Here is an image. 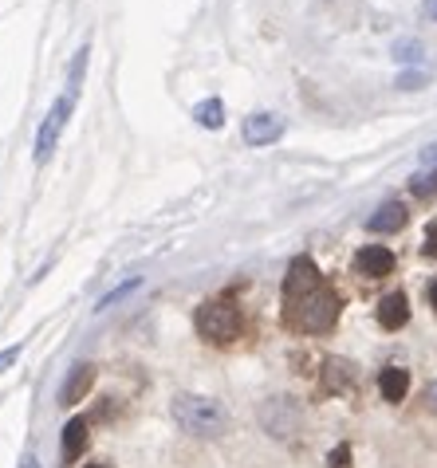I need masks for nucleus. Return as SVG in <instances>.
Returning <instances> with one entry per match:
<instances>
[{"instance_id": "obj_7", "label": "nucleus", "mask_w": 437, "mask_h": 468, "mask_svg": "<svg viewBox=\"0 0 437 468\" xmlns=\"http://www.w3.org/2000/svg\"><path fill=\"white\" fill-rule=\"evenodd\" d=\"M355 271L367 280H382L394 271V252L382 249V244H367V249L355 252Z\"/></svg>"}, {"instance_id": "obj_3", "label": "nucleus", "mask_w": 437, "mask_h": 468, "mask_svg": "<svg viewBox=\"0 0 437 468\" xmlns=\"http://www.w3.org/2000/svg\"><path fill=\"white\" fill-rule=\"evenodd\" d=\"M194 327H197V335H201L205 343L229 346V343H237V339H240L244 319H240V307H237L229 295H213V299H205V303L197 307Z\"/></svg>"}, {"instance_id": "obj_19", "label": "nucleus", "mask_w": 437, "mask_h": 468, "mask_svg": "<svg viewBox=\"0 0 437 468\" xmlns=\"http://www.w3.org/2000/svg\"><path fill=\"white\" fill-rule=\"evenodd\" d=\"M327 464H331V468H351V445H339V449H331Z\"/></svg>"}, {"instance_id": "obj_24", "label": "nucleus", "mask_w": 437, "mask_h": 468, "mask_svg": "<svg viewBox=\"0 0 437 468\" xmlns=\"http://www.w3.org/2000/svg\"><path fill=\"white\" fill-rule=\"evenodd\" d=\"M421 162H437V142H433V146H430L426 154H421Z\"/></svg>"}, {"instance_id": "obj_18", "label": "nucleus", "mask_w": 437, "mask_h": 468, "mask_svg": "<svg viewBox=\"0 0 437 468\" xmlns=\"http://www.w3.org/2000/svg\"><path fill=\"white\" fill-rule=\"evenodd\" d=\"M134 288H138V280H131V283H123V288H114L111 295H102V299H99V311H102V307H111V303H119V299H123V295H131Z\"/></svg>"}, {"instance_id": "obj_14", "label": "nucleus", "mask_w": 437, "mask_h": 468, "mask_svg": "<svg viewBox=\"0 0 437 468\" xmlns=\"http://www.w3.org/2000/svg\"><path fill=\"white\" fill-rule=\"evenodd\" d=\"M194 122L205 130H221L225 126V102L221 99H205L194 107Z\"/></svg>"}, {"instance_id": "obj_16", "label": "nucleus", "mask_w": 437, "mask_h": 468, "mask_svg": "<svg viewBox=\"0 0 437 468\" xmlns=\"http://www.w3.org/2000/svg\"><path fill=\"white\" fill-rule=\"evenodd\" d=\"M394 59L398 63H421V59H426V51H421L418 40H398L394 44Z\"/></svg>"}, {"instance_id": "obj_25", "label": "nucleus", "mask_w": 437, "mask_h": 468, "mask_svg": "<svg viewBox=\"0 0 437 468\" xmlns=\"http://www.w3.org/2000/svg\"><path fill=\"white\" fill-rule=\"evenodd\" d=\"M20 468H40V461H36V457H32V452H28V457H24V461H20Z\"/></svg>"}, {"instance_id": "obj_21", "label": "nucleus", "mask_w": 437, "mask_h": 468, "mask_svg": "<svg viewBox=\"0 0 437 468\" xmlns=\"http://www.w3.org/2000/svg\"><path fill=\"white\" fill-rule=\"evenodd\" d=\"M421 252H426L430 260H437V220L426 229V244H421Z\"/></svg>"}, {"instance_id": "obj_17", "label": "nucleus", "mask_w": 437, "mask_h": 468, "mask_svg": "<svg viewBox=\"0 0 437 468\" xmlns=\"http://www.w3.org/2000/svg\"><path fill=\"white\" fill-rule=\"evenodd\" d=\"M410 189H414V197H433V193H437V170L418 174L414 181H410Z\"/></svg>"}, {"instance_id": "obj_26", "label": "nucleus", "mask_w": 437, "mask_h": 468, "mask_svg": "<svg viewBox=\"0 0 437 468\" xmlns=\"http://www.w3.org/2000/svg\"><path fill=\"white\" fill-rule=\"evenodd\" d=\"M430 303H433V311H437V280L430 283Z\"/></svg>"}, {"instance_id": "obj_22", "label": "nucleus", "mask_w": 437, "mask_h": 468, "mask_svg": "<svg viewBox=\"0 0 437 468\" xmlns=\"http://www.w3.org/2000/svg\"><path fill=\"white\" fill-rule=\"evenodd\" d=\"M20 358V346H8V350H0V374H5L8 367H12V362H16Z\"/></svg>"}, {"instance_id": "obj_15", "label": "nucleus", "mask_w": 437, "mask_h": 468, "mask_svg": "<svg viewBox=\"0 0 437 468\" xmlns=\"http://www.w3.org/2000/svg\"><path fill=\"white\" fill-rule=\"evenodd\" d=\"M87 56H91V48H80L75 51V59H71V71H68V95H75L80 90V83H83V71H87Z\"/></svg>"}, {"instance_id": "obj_5", "label": "nucleus", "mask_w": 437, "mask_h": 468, "mask_svg": "<svg viewBox=\"0 0 437 468\" xmlns=\"http://www.w3.org/2000/svg\"><path fill=\"white\" fill-rule=\"evenodd\" d=\"M240 134H244L249 146H272V142H280V134H284V119L272 114V111H256V114L244 119Z\"/></svg>"}, {"instance_id": "obj_12", "label": "nucleus", "mask_w": 437, "mask_h": 468, "mask_svg": "<svg viewBox=\"0 0 437 468\" xmlns=\"http://www.w3.org/2000/svg\"><path fill=\"white\" fill-rule=\"evenodd\" d=\"M378 394L390 401V406H398L406 394H410V374L402 367H387L378 374Z\"/></svg>"}, {"instance_id": "obj_27", "label": "nucleus", "mask_w": 437, "mask_h": 468, "mask_svg": "<svg viewBox=\"0 0 437 468\" xmlns=\"http://www.w3.org/2000/svg\"><path fill=\"white\" fill-rule=\"evenodd\" d=\"M83 468H111V464H102V461H91V464H83Z\"/></svg>"}, {"instance_id": "obj_10", "label": "nucleus", "mask_w": 437, "mask_h": 468, "mask_svg": "<svg viewBox=\"0 0 437 468\" xmlns=\"http://www.w3.org/2000/svg\"><path fill=\"white\" fill-rule=\"evenodd\" d=\"M378 323H382V331H402L406 323H410V299H406L402 292L382 295V303H378Z\"/></svg>"}, {"instance_id": "obj_8", "label": "nucleus", "mask_w": 437, "mask_h": 468, "mask_svg": "<svg viewBox=\"0 0 437 468\" xmlns=\"http://www.w3.org/2000/svg\"><path fill=\"white\" fill-rule=\"evenodd\" d=\"M91 386H95V367H91V362H80V367H71L68 382H63L59 401H63V406H80V401L91 394Z\"/></svg>"}, {"instance_id": "obj_9", "label": "nucleus", "mask_w": 437, "mask_h": 468, "mask_svg": "<svg viewBox=\"0 0 437 468\" xmlns=\"http://www.w3.org/2000/svg\"><path fill=\"white\" fill-rule=\"evenodd\" d=\"M406 220H410L406 205H402V201H387V205H378V209L367 217V229H370V232H382V237H387V232H402V229H406Z\"/></svg>"}, {"instance_id": "obj_2", "label": "nucleus", "mask_w": 437, "mask_h": 468, "mask_svg": "<svg viewBox=\"0 0 437 468\" xmlns=\"http://www.w3.org/2000/svg\"><path fill=\"white\" fill-rule=\"evenodd\" d=\"M174 421L182 433L189 437H221L229 433V413L217 398H205V394H177L174 398Z\"/></svg>"}, {"instance_id": "obj_11", "label": "nucleus", "mask_w": 437, "mask_h": 468, "mask_svg": "<svg viewBox=\"0 0 437 468\" xmlns=\"http://www.w3.org/2000/svg\"><path fill=\"white\" fill-rule=\"evenodd\" d=\"M87 441H91V433H87V421L83 418H71L68 425H63V461L75 464L83 457V449H87Z\"/></svg>"}, {"instance_id": "obj_1", "label": "nucleus", "mask_w": 437, "mask_h": 468, "mask_svg": "<svg viewBox=\"0 0 437 468\" xmlns=\"http://www.w3.org/2000/svg\"><path fill=\"white\" fill-rule=\"evenodd\" d=\"M343 299L319 276L307 256H295L284 276V327L300 335H327L339 323Z\"/></svg>"}, {"instance_id": "obj_6", "label": "nucleus", "mask_w": 437, "mask_h": 468, "mask_svg": "<svg viewBox=\"0 0 437 468\" xmlns=\"http://www.w3.org/2000/svg\"><path fill=\"white\" fill-rule=\"evenodd\" d=\"M261 421H264L268 433L292 437L295 429H300V410H295L288 398H272V401H268V406L261 410Z\"/></svg>"}, {"instance_id": "obj_23", "label": "nucleus", "mask_w": 437, "mask_h": 468, "mask_svg": "<svg viewBox=\"0 0 437 468\" xmlns=\"http://www.w3.org/2000/svg\"><path fill=\"white\" fill-rule=\"evenodd\" d=\"M426 16L437 24V0H426Z\"/></svg>"}, {"instance_id": "obj_4", "label": "nucleus", "mask_w": 437, "mask_h": 468, "mask_svg": "<svg viewBox=\"0 0 437 468\" xmlns=\"http://www.w3.org/2000/svg\"><path fill=\"white\" fill-rule=\"evenodd\" d=\"M71 111H75V95H59L56 102H51V111L44 114L40 130H36V165H44L48 154L56 150V142H59V134H63V126H68Z\"/></svg>"}, {"instance_id": "obj_13", "label": "nucleus", "mask_w": 437, "mask_h": 468, "mask_svg": "<svg viewBox=\"0 0 437 468\" xmlns=\"http://www.w3.org/2000/svg\"><path fill=\"white\" fill-rule=\"evenodd\" d=\"M355 382V367L351 362H343V358H331L327 362V370H324V386L331 389V394H343L346 386Z\"/></svg>"}, {"instance_id": "obj_28", "label": "nucleus", "mask_w": 437, "mask_h": 468, "mask_svg": "<svg viewBox=\"0 0 437 468\" xmlns=\"http://www.w3.org/2000/svg\"><path fill=\"white\" fill-rule=\"evenodd\" d=\"M430 394H433V401H437V386H433V389H430Z\"/></svg>"}, {"instance_id": "obj_20", "label": "nucleus", "mask_w": 437, "mask_h": 468, "mask_svg": "<svg viewBox=\"0 0 437 468\" xmlns=\"http://www.w3.org/2000/svg\"><path fill=\"white\" fill-rule=\"evenodd\" d=\"M398 87H402V90H418V87H426V75H421V71H406V75H398Z\"/></svg>"}]
</instances>
